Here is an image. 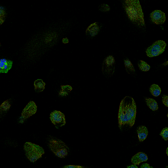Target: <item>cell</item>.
<instances>
[{"label":"cell","mask_w":168,"mask_h":168,"mask_svg":"<svg viewBox=\"0 0 168 168\" xmlns=\"http://www.w3.org/2000/svg\"><path fill=\"white\" fill-rule=\"evenodd\" d=\"M124 64L126 72L129 74H134L135 72L134 67L130 61L128 59L124 60Z\"/></svg>","instance_id":"18"},{"label":"cell","mask_w":168,"mask_h":168,"mask_svg":"<svg viewBox=\"0 0 168 168\" xmlns=\"http://www.w3.org/2000/svg\"><path fill=\"white\" fill-rule=\"evenodd\" d=\"M24 150L27 158L32 162L37 161L45 154V151L42 147L30 142L24 144Z\"/></svg>","instance_id":"4"},{"label":"cell","mask_w":168,"mask_h":168,"mask_svg":"<svg viewBox=\"0 0 168 168\" xmlns=\"http://www.w3.org/2000/svg\"><path fill=\"white\" fill-rule=\"evenodd\" d=\"M150 18L152 22L156 25H162L166 21L165 13L160 10H155L150 14Z\"/></svg>","instance_id":"8"},{"label":"cell","mask_w":168,"mask_h":168,"mask_svg":"<svg viewBox=\"0 0 168 168\" xmlns=\"http://www.w3.org/2000/svg\"><path fill=\"white\" fill-rule=\"evenodd\" d=\"M123 7L133 23L140 27L145 26L144 13L138 0H125Z\"/></svg>","instance_id":"2"},{"label":"cell","mask_w":168,"mask_h":168,"mask_svg":"<svg viewBox=\"0 0 168 168\" xmlns=\"http://www.w3.org/2000/svg\"><path fill=\"white\" fill-rule=\"evenodd\" d=\"M137 106L134 99L127 96L121 100L118 112V126L121 130H128L134 125Z\"/></svg>","instance_id":"1"},{"label":"cell","mask_w":168,"mask_h":168,"mask_svg":"<svg viewBox=\"0 0 168 168\" xmlns=\"http://www.w3.org/2000/svg\"><path fill=\"white\" fill-rule=\"evenodd\" d=\"M37 111V106L36 103L33 101H30L27 105L22 113V117L27 119L33 115L35 114Z\"/></svg>","instance_id":"9"},{"label":"cell","mask_w":168,"mask_h":168,"mask_svg":"<svg viewBox=\"0 0 168 168\" xmlns=\"http://www.w3.org/2000/svg\"><path fill=\"white\" fill-rule=\"evenodd\" d=\"M141 168H150V166L149 164H144L142 165L141 166Z\"/></svg>","instance_id":"26"},{"label":"cell","mask_w":168,"mask_h":168,"mask_svg":"<svg viewBox=\"0 0 168 168\" xmlns=\"http://www.w3.org/2000/svg\"><path fill=\"white\" fill-rule=\"evenodd\" d=\"M148 159V156L145 153L140 152L132 157L131 162L133 164L139 165L141 163L147 161Z\"/></svg>","instance_id":"10"},{"label":"cell","mask_w":168,"mask_h":168,"mask_svg":"<svg viewBox=\"0 0 168 168\" xmlns=\"http://www.w3.org/2000/svg\"><path fill=\"white\" fill-rule=\"evenodd\" d=\"M64 168H86V167L82 166H74V165H69L63 167Z\"/></svg>","instance_id":"25"},{"label":"cell","mask_w":168,"mask_h":168,"mask_svg":"<svg viewBox=\"0 0 168 168\" xmlns=\"http://www.w3.org/2000/svg\"><path fill=\"white\" fill-rule=\"evenodd\" d=\"M50 119L52 123L56 127H62L66 124L65 116L60 111L55 110L50 114Z\"/></svg>","instance_id":"7"},{"label":"cell","mask_w":168,"mask_h":168,"mask_svg":"<svg viewBox=\"0 0 168 168\" xmlns=\"http://www.w3.org/2000/svg\"><path fill=\"white\" fill-rule=\"evenodd\" d=\"M98 9L100 11L102 12H106L109 11L110 10V6L106 4H102L100 5L98 7Z\"/></svg>","instance_id":"23"},{"label":"cell","mask_w":168,"mask_h":168,"mask_svg":"<svg viewBox=\"0 0 168 168\" xmlns=\"http://www.w3.org/2000/svg\"><path fill=\"white\" fill-rule=\"evenodd\" d=\"M138 66L140 70L143 71H148L150 69V66L146 62L142 60L138 61Z\"/></svg>","instance_id":"19"},{"label":"cell","mask_w":168,"mask_h":168,"mask_svg":"<svg viewBox=\"0 0 168 168\" xmlns=\"http://www.w3.org/2000/svg\"><path fill=\"white\" fill-rule=\"evenodd\" d=\"M166 43L162 40H158L149 46L146 50V54L149 58L156 57L164 52Z\"/></svg>","instance_id":"5"},{"label":"cell","mask_w":168,"mask_h":168,"mask_svg":"<svg viewBox=\"0 0 168 168\" xmlns=\"http://www.w3.org/2000/svg\"><path fill=\"white\" fill-rule=\"evenodd\" d=\"M48 145L51 151L58 157L65 158L68 155L69 148L62 140L51 137L49 141Z\"/></svg>","instance_id":"3"},{"label":"cell","mask_w":168,"mask_h":168,"mask_svg":"<svg viewBox=\"0 0 168 168\" xmlns=\"http://www.w3.org/2000/svg\"><path fill=\"white\" fill-rule=\"evenodd\" d=\"M13 62L6 59H1L0 63V73H7L12 67Z\"/></svg>","instance_id":"11"},{"label":"cell","mask_w":168,"mask_h":168,"mask_svg":"<svg viewBox=\"0 0 168 168\" xmlns=\"http://www.w3.org/2000/svg\"><path fill=\"white\" fill-rule=\"evenodd\" d=\"M115 60L113 56H108L104 60L102 71L104 74L111 76L115 70Z\"/></svg>","instance_id":"6"},{"label":"cell","mask_w":168,"mask_h":168,"mask_svg":"<svg viewBox=\"0 0 168 168\" xmlns=\"http://www.w3.org/2000/svg\"><path fill=\"white\" fill-rule=\"evenodd\" d=\"M100 26L98 22H95L90 25L86 30V34L91 37H95L99 32Z\"/></svg>","instance_id":"12"},{"label":"cell","mask_w":168,"mask_h":168,"mask_svg":"<svg viewBox=\"0 0 168 168\" xmlns=\"http://www.w3.org/2000/svg\"><path fill=\"white\" fill-rule=\"evenodd\" d=\"M162 103L166 107H168V96L167 95H164L162 96Z\"/></svg>","instance_id":"24"},{"label":"cell","mask_w":168,"mask_h":168,"mask_svg":"<svg viewBox=\"0 0 168 168\" xmlns=\"http://www.w3.org/2000/svg\"><path fill=\"white\" fill-rule=\"evenodd\" d=\"M137 132L140 142H144L147 138L149 133L147 127L145 126H139L137 129Z\"/></svg>","instance_id":"13"},{"label":"cell","mask_w":168,"mask_h":168,"mask_svg":"<svg viewBox=\"0 0 168 168\" xmlns=\"http://www.w3.org/2000/svg\"><path fill=\"white\" fill-rule=\"evenodd\" d=\"M45 82L42 79H37L35 81L34 83L35 91L38 93L42 92L45 89Z\"/></svg>","instance_id":"15"},{"label":"cell","mask_w":168,"mask_h":168,"mask_svg":"<svg viewBox=\"0 0 168 168\" xmlns=\"http://www.w3.org/2000/svg\"><path fill=\"white\" fill-rule=\"evenodd\" d=\"M61 88H62V90L59 93V96H67V95H69V93L72 90V87L69 85L62 86Z\"/></svg>","instance_id":"16"},{"label":"cell","mask_w":168,"mask_h":168,"mask_svg":"<svg viewBox=\"0 0 168 168\" xmlns=\"http://www.w3.org/2000/svg\"><path fill=\"white\" fill-rule=\"evenodd\" d=\"M62 42L64 43H65V44L68 43V42H69V40L67 38H64V39H62Z\"/></svg>","instance_id":"27"},{"label":"cell","mask_w":168,"mask_h":168,"mask_svg":"<svg viewBox=\"0 0 168 168\" xmlns=\"http://www.w3.org/2000/svg\"><path fill=\"white\" fill-rule=\"evenodd\" d=\"M11 106V104L9 100H6L0 106V111L1 112L8 111Z\"/></svg>","instance_id":"20"},{"label":"cell","mask_w":168,"mask_h":168,"mask_svg":"<svg viewBox=\"0 0 168 168\" xmlns=\"http://www.w3.org/2000/svg\"><path fill=\"white\" fill-rule=\"evenodd\" d=\"M6 17H7V14H6V12H5L4 10L1 9V11H0V22H1V25H2V24L5 22Z\"/></svg>","instance_id":"22"},{"label":"cell","mask_w":168,"mask_h":168,"mask_svg":"<svg viewBox=\"0 0 168 168\" xmlns=\"http://www.w3.org/2000/svg\"><path fill=\"white\" fill-rule=\"evenodd\" d=\"M168 148H167L166 151V153L167 155H168Z\"/></svg>","instance_id":"29"},{"label":"cell","mask_w":168,"mask_h":168,"mask_svg":"<svg viewBox=\"0 0 168 168\" xmlns=\"http://www.w3.org/2000/svg\"><path fill=\"white\" fill-rule=\"evenodd\" d=\"M160 135L162 137V138L165 141H167L168 140V128L167 127H165L162 130Z\"/></svg>","instance_id":"21"},{"label":"cell","mask_w":168,"mask_h":168,"mask_svg":"<svg viewBox=\"0 0 168 168\" xmlns=\"http://www.w3.org/2000/svg\"><path fill=\"white\" fill-rule=\"evenodd\" d=\"M149 91L151 94L155 97L159 96L161 93L160 88L156 84H153L151 85L149 89Z\"/></svg>","instance_id":"17"},{"label":"cell","mask_w":168,"mask_h":168,"mask_svg":"<svg viewBox=\"0 0 168 168\" xmlns=\"http://www.w3.org/2000/svg\"><path fill=\"white\" fill-rule=\"evenodd\" d=\"M127 168H138V166H137L136 165H131L127 166Z\"/></svg>","instance_id":"28"},{"label":"cell","mask_w":168,"mask_h":168,"mask_svg":"<svg viewBox=\"0 0 168 168\" xmlns=\"http://www.w3.org/2000/svg\"><path fill=\"white\" fill-rule=\"evenodd\" d=\"M145 101L146 104L150 109L153 111H156L158 110V103L154 99L152 98H145Z\"/></svg>","instance_id":"14"}]
</instances>
